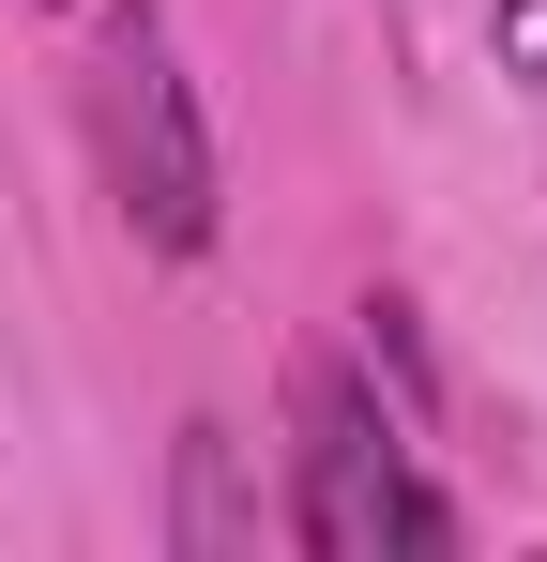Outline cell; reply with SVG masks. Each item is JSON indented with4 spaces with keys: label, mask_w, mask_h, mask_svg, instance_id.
<instances>
[{
    "label": "cell",
    "mask_w": 547,
    "mask_h": 562,
    "mask_svg": "<svg viewBox=\"0 0 547 562\" xmlns=\"http://www.w3.org/2000/svg\"><path fill=\"white\" fill-rule=\"evenodd\" d=\"M502 61H533V77H547V0H502Z\"/></svg>",
    "instance_id": "5b68a950"
},
{
    "label": "cell",
    "mask_w": 547,
    "mask_h": 562,
    "mask_svg": "<svg viewBox=\"0 0 547 562\" xmlns=\"http://www.w3.org/2000/svg\"><path fill=\"white\" fill-rule=\"evenodd\" d=\"M289 532H304L320 562L471 548V517L411 471V411H380L335 350H289Z\"/></svg>",
    "instance_id": "6da1fadb"
},
{
    "label": "cell",
    "mask_w": 547,
    "mask_h": 562,
    "mask_svg": "<svg viewBox=\"0 0 547 562\" xmlns=\"http://www.w3.org/2000/svg\"><path fill=\"white\" fill-rule=\"evenodd\" d=\"M91 153H107V198H122V228L153 244V259H213V122L182 92L168 31H153V0H122L107 15V46H91Z\"/></svg>",
    "instance_id": "7a4b0ae2"
},
{
    "label": "cell",
    "mask_w": 547,
    "mask_h": 562,
    "mask_svg": "<svg viewBox=\"0 0 547 562\" xmlns=\"http://www.w3.org/2000/svg\"><path fill=\"white\" fill-rule=\"evenodd\" d=\"M365 366L395 380V411H411V426H426V411H442V380H426V335H411V304H395V289H380V304H365Z\"/></svg>",
    "instance_id": "277c9868"
},
{
    "label": "cell",
    "mask_w": 547,
    "mask_h": 562,
    "mask_svg": "<svg viewBox=\"0 0 547 562\" xmlns=\"http://www.w3.org/2000/svg\"><path fill=\"white\" fill-rule=\"evenodd\" d=\"M182 548L198 562L259 548V517H244V486H228V426H182Z\"/></svg>",
    "instance_id": "3957f363"
}]
</instances>
